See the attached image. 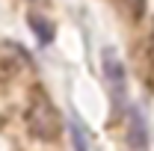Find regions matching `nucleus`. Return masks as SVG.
<instances>
[{
	"label": "nucleus",
	"mask_w": 154,
	"mask_h": 151,
	"mask_svg": "<svg viewBox=\"0 0 154 151\" xmlns=\"http://www.w3.org/2000/svg\"><path fill=\"white\" fill-rule=\"evenodd\" d=\"M148 57H151V62H154V33H151V48H148Z\"/></svg>",
	"instance_id": "nucleus-8"
},
{
	"label": "nucleus",
	"mask_w": 154,
	"mask_h": 151,
	"mask_svg": "<svg viewBox=\"0 0 154 151\" xmlns=\"http://www.w3.org/2000/svg\"><path fill=\"white\" fill-rule=\"evenodd\" d=\"M27 131L36 139H42V142H57L59 133H62L59 110L54 107V101L42 89H36L33 98H30V104H27Z\"/></svg>",
	"instance_id": "nucleus-1"
},
{
	"label": "nucleus",
	"mask_w": 154,
	"mask_h": 151,
	"mask_svg": "<svg viewBox=\"0 0 154 151\" xmlns=\"http://www.w3.org/2000/svg\"><path fill=\"white\" fill-rule=\"evenodd\" d=\"M30 65V57L15 42H0V83H9Z\"/></svg>",
	"instance_id": "nucleus-3"
},
{
	"label": "nucleus",
	"mask_w": 154,
	"mask_h": 151,
	"mask_svg": "<svg viewBox=\"0 0 154 151\" xmlns=\"http://www.w3.org/2000/svg\"><path fill=\"white\" fill-rule=\"evenodd\" d=\"M27 24H30V30L38 36V42H42V45H48V42L54 39V24H51V21H45L42 15H30V18H27Z\"/></svg>",
	"instance_id": "nucleus-6"
},
{
	"label": "nucleus",
	"mask_w": 154,
	"mask_h": 151,
	"mask_svg": "<svg viewBox=\"0 0 154 151\" xmlns=\"http://www.w3.org/2000/svg\"><path fill=\"white\" fill-rule=\"evenodd\" d=\"M128 142L134 151H145L148 148V131H145V122H142V113L131 107L128 113Z\"/></svg>",
	"instance_id": "nucleus-4"
},
{
	"label": "nucleus",
	"mask_w": 154,
	"mask_h": 151,
	"mask_svg": "<svg viewBox=\"0 0 154 151\" xmlns=\"http://www.w3.org/2000/svg\"><path fill=\"white\" fill-rule=\"evenodd\" d=\"M101 71H104V80H107V86H110L113 101H116V104H122V101H125V89H128V80H125V65H122V59L116 57L113 48H104Z\"/></svg>",
	"instance_id": "nucleus-2"
},
{
	"label": "nucleus",
	"mask_w": 154,
	"mask_h": 151,
	"mask_svg": "<svg viewBox=\"0 0 154 151\" xmlns=\"http://www.w3.org/2000/svg\"><path fill=\"white\" fill-rule=\"evenodd\" d=\"M125 3V9L131 12V18H142V12H145V0H122Z\"/></svg>",
	"instance_id": "nucleus-7"
},
{
	"label": "nucleus",
	"mask_w": 154,
	"mask_h": 151,
	"mask_svg": "<svg viewBox=\"0 0 154 151\" xmlns=\"http://www.w3.org/2000/svg\"><path fill=\"white\" fill-rule=\"evenodd\" d=\"M68 133H71V145H74V151H89V136H86V128H83V122H80L77 116L68 122Z\"/></svg>",
	"instance_id": "nucleus-5"
}]
</instances>
